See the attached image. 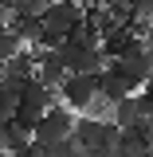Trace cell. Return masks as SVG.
I'll return each mask as SVG.
<instances>
[{
    "label": "cell",
    "mask_w": 153,
    "mask_h": 157,
    "mask_svg": "<svg viewBox=\"0 0 153 157\" xmlns=\"http://www.w3.org/2000/svg\"><path fill=\"white\" fill-rule=\"evenodd\" d=\"M43 32H47V47H55L59 39L71 36V28L86 20V8L78 4V0H55V4H47L43 8Z\"/></svg>",
    "instance_id": "6da1fadb"
},
{
    "label": "cell",
    "mask_w": 153,
    "mask_h": 157,
    "mask_svg": "<svg viewBox=\"0 0 153 157\" xmlns=\"http://www.w3.org/2000/svg\"><path fill=\"white\" fill-rule=\"evenodd\" d=\"M75 122H78V118L71 114L67 106H59V102H55V106H51V110L36 122L32 137H36V145H63L67 137L75 134Z\"/></svg>",
    "instance_id": "7a4b0ae2"
},
{
    "label": "cell",
    "mask_w": 153,
    "mask_h": 157,
    "mask_svg": "<svg viewBox=\"0 0 153 157\" xmlns=\"http://www.w3.org/2000/svg\"><path fill=\"white\" fill-rule=\"evenodd\" d=\"M55 94L59 106H67L71 114H86V106L98 98V75H67Z\"/></svg>",
    "instance_id": "3957f363"
},
{
    "label": "cell",
    "mask_w": 153,
    "mask_h": 157,
    "mask_svg": "<svg viewBox=\"0 0 153 157\" xmlns=\"http://www.w3.org/2000/svg\"><path fill=\"white\" fill-rule=\"evenodd\" d=\"M71 137H75L82 149H94V153H102V149H110V145L118 141V130L110 126V122H94V118L82 114V118L75 122V134H71Z\"/></svg>",
    "instance_id": "277c9868"
},
{
    "label": "cell",
    "mask_w": 153,
    "mask_h": 157,
    "mask_svg": "<svg viewBox=\"0 0 153 157\" xmlns=\"http://www.w3.org/2000/svg\"><path fill=\"white\" fill-rule=\"evenodd\" d=\"M137 122H141V110H137V98H134V94H126L122 102H114V110H110V126H114L118 134L134 130Z\"/></svg>",
    "instance_id": "5b68a950"
},
{
    "label": "cell",
    "mask_w": 153,
    "mask_h": 157,
    "mask_svg": "<svg viewBox=\"0 0 153 157\" xmlns=\"http://www.w3.org/2000/svg\"><path fill=\"white\" fill-rule=\"evenodd\" d=\"M106 67H110V59L102 55L98 47H82V51H78V59L71 63V75H102Z\"/></svg>",
    "instance_id": "8992f818"
},
{
    "label": "cell",
    "mask_w": 153,
    "mask_h": 157,
    "mask_svg": "<svg viewBox=\"0 0 153 157\" xmlns=\"http://www.w3.org/2000/svg\"><path fill=\"white\" fill-rule=\"evenodd\" d=\"M28 145H32V134H24V130H16V126H4V130H0V149H4L8 157L28 153Z\"/></svg>",
    "instance_id": "52a82bcc"
},
{
    "label": "cell",
    "mask_w": 153,
    "mask_h": 157,
    "mask_svg": "<svg viewBox=\"0 0 153 157\" xmlns=\"http://www.w3.org/2000/svg\"><path fill=\"white\" fill-rule=\"evenodd\" d=\"M67 39H71V43H78V47H102V28L86 16L82 24H75V28H71V36H67Z\"/></svg>",
    "instance_id": "ba28073f"
},
{
    "label": "cell",
    "mask_w": 153,
    "mask_h": 157,
    "mask_svg": "<svg viewBox=\"0 0 153 157\" xmlns=\"http://www.w3.org/2000/svg\"><path fill=\"white\" fill-rule=\"evenodd\" d=\"M4 78H20V82L36 78V59H32V51H20L16 59H8L4 63Z\"/></svg>",
    "instance_id": "9c48e42d"
},
{
    "label": "cell",
    "mask_w": 153,
    "mask_h": 157,
    "mask_svg": "<svg viewBox=\"0 0 153 157\" xmlns=\"http://www.w3.org/2000/svg\"><path fill=\"white\" fill-rule=\"evenodd\" d=\"M20 51H24V43H20V36L8 28V24H0V63H8V59H16Z\"/></svg>",
    "instance_id": "30bf717a"
},
{
    "label": "cell",
    "mask_w": 153,
    "mask_h": 157,
    "mask_svg": "<svg viewBox=\"0 0 153 157\" xmlns=\"http://www.w3.org/2000/svg\"><path fill=\"white\" fill-rule=\"evenodd\" d=\"M12 114H16V106L0 102V130H4V126H12Z\"/></svg>",
    "instance_id": "8fae6325"
},
{
    "label": "cell",
    "mask_w": 153,
    "mask_h": 157,
    "mask_svg": "<svg viewBox=\"0 0 153 157\" xmlns=\"http://www.w3.org/2000/svg\"><path fill=\"white\" fill-rule=\"evenodd\" d=\"M0 8H12V0H0Z\"/></svg>",
    "instance_id": "7c38bea8"
},
{
    "label": "cell",
    "mask_w": 153,
    "mask_h": 157,
    "mask_svg": "<svg viewBox=\"0 0 153 157\" xmlns=\"http://www.w3.org/2000/svg\"><path fill=\"white\" fill-rule=\"evenodd\" d=\"M0 157H8V153H4V149H0Z\"/></svg>",
    "instance_id": "4fadbf2b"
},
{
    "label": "cell",
    "mask_w": 153,
    "mask_h": 157,
    "mask_svg": "<svg viewBox=\"0 0 153 157\" xmlns=\"http://www.w3.org/2000/svg\"><path fill=\"white\" fill-rule=\"evenodd\" d=\"M47 4H55V0H47Z\"/></svg>",
    "instance_id": "5bb4252c"
}]
</instances>
